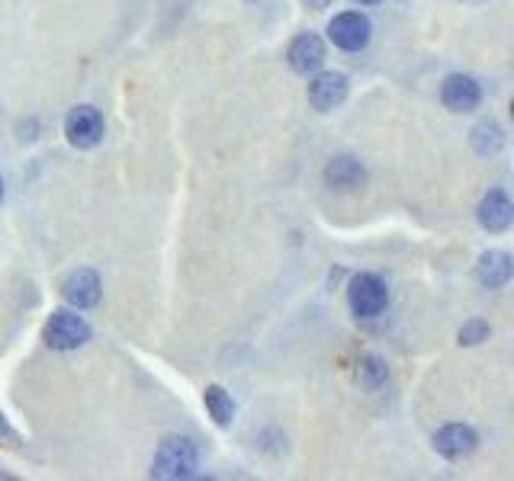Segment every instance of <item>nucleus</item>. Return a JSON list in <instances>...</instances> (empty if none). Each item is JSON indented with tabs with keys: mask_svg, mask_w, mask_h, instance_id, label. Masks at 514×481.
Listing matches in <instances>:
<instances>
[{
	"mask_svg": "<svg viewBox=\"0 0 514 481\" xmlns=\"http://www.w3.org/2000/svg\"><path fill=\"white\" fill-rule=\"evenodd\" d=\"M196 462H200V453H196V443L190 437H168L155 453V462H151V478H190Z\"/></svg>",
	"mask_w": 514,
	"mask_h": 481,
	"instance_id": "nucleus-1",
	"label": "nucleus"
},
{
	"mask_svg": "<svg viewBox=\"0 0 514 481\" xmlns=\"http://www.w3.org/2000/svg\"><path fill=\"white\" fill-rule=\"evenodd\" d=\"M347 302L357 318H376L386 312L389 305V289L376 273H357L347 286Z\"/></svg>",
	"mask_w": 514,
	"mask_h": 481,
	"instance_id": "nucleus-2",
	"label": "nucleus"
},
{
	"mask_svg": "<svg viewBox=\"0 0 514 481\" xmlns=\"http://www.w3.org/2000/svg\"><path fill=\"white\" fill-rule=\"evenodd\" d=\"M90 340V328L81 315L71 312H55L45 324V344L52 350H78Z\"/></svg>",
	"mask_w": 514,
	"mask_h": 481,
	"instance_id": "nucleus-3",
	"label": "nucleus"
},
{
	"mask_svg": "<svg viewBox=\"0 0 514 481\" xmlns=\"http://www.w3.org/2000/svg\"><path fill=\"white\" fill-rule=\"evenodd\" d=\"M370 33H373L370 20L364 17V13H354V10L338 13V17L328 23V39L335 42L338 49H344V52H360V49H367Z\"/></svg>",
	"mask_w": 514,
	"mask_h": 481,
	"instance_id": "nucleus-4",
	"label": "nucleus"
},
{
	"mask_svg": "<svg viewBox=\"0 0 514 481\" xmlns=\"http://www.w3.org/2000/svg\"><path fill=\"white\" fill-rule=\"evenodd\" d=\"M65 135L74 148H97L103 142V116L94 106H74L65 119Z\"/></svg>",
	"mask_w": 514,
	"mask_h": 481,
	"instance_id": "nucleus-5",
	"label": "nucleus"
},
{
	"mask_svg": "<svg viewBox=\"0 0 514 481\" xmlns=\"http://www.w3.org/2000/svg\"><path fill=\"white\" fill-rule=\"evenodd\" d=\"M441 100L453 113H470L482 100V87L473 81L470 74H450L441 87Z\"/></svg>",
	"mask_w": 514,
	"mask_h": 481,
	"instance_id": "nucleus-6",
	"label": "nucleus"
},
{
	"mask_svg": "<svg viewBox=\"0 0 514 481\" xmlns=\"http://www.w3.org/2000/svg\"><path fill=\"white\" fill-rule=\"evenodd\" d=\"M476 446H479L476 430L466 424H447L434 433V449L444 459H466Z\"/></svg>",
	"mask_w": 514,
	"mask_h": 481,
	"instance_id": "nucleus-7",
	"label": "nucleus"
},
{
	"mask_svg": "<svg viewBox=\"0 0 514 481\" xmlns=\"http://www.w3.org/2000/svg\"><path fill=\"white\" fill-rule=\"evenodd\" d=\"M479 225L492 231V235H502V231L511 228L514 222V206H511V199L505 190H489L486 196H482V203H479Z\"/></svg>",
	"mask_w": 514,
	"mask_h": 481,
	"instance_id": "nucleus-8",
	"label": "nucleus"
},
{
	"mask_svg": "<svg viewBox=\"0 0 514 481\" xmlns=\"http://www.w3.org/2000/svg\"><path fill=\"white\" fill-rule=\"evenodd\" d=\"M286 58H290V68L296 74H315L325 65V42L315 33H302V36L293 39Z\"/></svg>",
	"mask_w": 514,
	"mask_h": 481,
	"instance_id": "nucleus-9",
	"label": "nucleus"
},
{
	"mask_svg": "<svg viewBox=\"0 0 514 481\" xmlns=\"http://www.w3.org/2000/svg\"><path fill=\"white\" fill-rule=\"evenodd\" d=\"M344 97H347V77L338 74V71H325L309 84V103L319 113L335 110V106L344 103Z\"/></svg>",
	"mask_w": 514,
	"mask_h": 481,
	"instance_id": "nucleus-10",
	"label": "nucleus"
},
{
	"mask_svg": "<svg viewBox=\"0 0 514 481\" xmlns=\"http://www.w3.org/2000/svg\"><path fill=\"white\" fill-rule=\"evenodd\" d=\"M62 296L74 308H94L100 302V276L94 270H74L62 283Z\"/></svg>",
	"mask_w": 514,
	"mask_h": 481,
	"instance_id": "nucleus-11",
	"label": "nucleus"
},
{
	"mask_svg": "<svg viewBox=\"0 0 514 481\" xmlns=\"http://www.w3.org/2000/svg\"><path fill=\"white\" fill-rule=\"evenodd\" d=\"M364 180H367V170L354 158H335L325 167V183L331 190H357V186H364Z\"/></svg>",
	"mask_w": 514,
	"mask_h": 481,
	"instance_id": "nucleus-12",
	"label": "nucleus"
},
{
	"mask_svg": "<svg viewBox=\"0 0 514 481\" xmlns=\"http://www.w3.org/2000/svg\"><path fill=\"white\" fill-rule=\"evenodd\" d=\"M476 276L486 289H502L511 279V257L505 251H486L476 263Z\"/></svg>",
	"mask_w": 514,
	"mask_h": 481,
	"instance_id": "nucleus-13",
	"label": "nucleus"
},
{
	"mask_svg": "<svg viewBox=\"0 0 514 481\" xmlns=\"http://www.w3.org/2000/svg\"><path fill=\"white\" fill-rule=\"evenodd\" d=\"M203 405H206L209 417L216 421V427H232V421H235V401H232L229 392L222 389V385H206Z\"/></svg>",
	"mask_w": 514,
	"mask_h": 481,
	"instance_id": "nucleus-14",
	"label": "nucleus"
},
{
	"mask_svg": "<svg viewBox=\"0 0 514 481\" xmlns=\"http://www.w3.org/2000/svg\"><path fill=\"white\" fill-rule=\"evenodd\" d=\"M473 148L482 158H489V154H498L505 148V132L502 126H495V122H482V126L473 129Z\"/></svg>",
	"mask_w": 514,
	"mask_h": 481,
	"instance_id": "nucleus-15",
	"label": "nucleus"
},
{
	"mask_svg": "<svg viewBox=\"0 0 514 481\" xmlns=\"http://www.w3.org/2000/svg\"><path fill=\"white\" fill-rule=\"evenodd\" d=\"M486 337H489V324L486 321H466L463 328H460V344L463 347H476Z\"/></svg>",
	"mask_w": 514,
	"mask_h": 481,
	"instance_id": "nucleus-16",
	"label": "nucleus"
},
{
	"mask_svg": "<svg viewBox=\"0 0 514 481\" xmlns=\"http://www.w3.org/2000/svg\"><path fill=\"white\" fill-rule=\"evenodd\" d=\"M0 437L4 440H10V443H17V433H13V427L4 421V414H0Z\"/></svg>",
	"mask_w": 514,
	"mask_h": 481,
	"instance_id": "nucleus-17",
	"label": "nucleus"
},
{
	"mask_svg": "<svg viewBox=\"0 0 514 481\" xmlns=\"http://www.w3.org/2000/svg\"><path fill=\"white\" fill-rule=\"evenodd\" d=\"M331 4V0H306V7H312V10H325Z\"/></svg>",
	"mask_w": 514,
	"mask_h": 481,
	"instance_id": "nucleus-18",
	"label": "nucleus"
},
{
	"mask_svg": "<svg viewBox=\"0 0 514 481\" xmlns=\"http://www.w3.org/2000/svg\"><path fill=\"white\" fill-rule=\"evenodd\" d=\"M354 4H380V0H354Z\"/></svg>",
	"mask_w": 514,
	"mask_h": 481,
	"instance_id": "nucleus-19",
	"label": "nucleus"
},
{
	"mask_svg": "<svg viewBox=\"0 0 514 481\" xmlns=\"http://www.w3.org/2000/svg\"><path fill=\"white\" fill-rule=\"evenodd\" d=\"M0 203H4V180H0Z\"/></svg>",
	"mask_w": 514,
	"mask_h": 481,
	"instance_id": "nucleus-20",
	"label": "nucleus"
}]
</instances>
